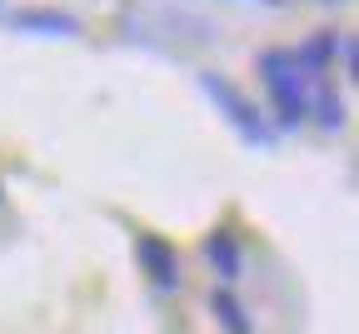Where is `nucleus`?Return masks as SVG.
Masks as SVG:
<instances>
[{"mask_svg": "<svg viewBox=\"0 0 359 334\" xmlns=\"http://www.w3.org/2000/svg\"><path fill=\"white\" fill-rule=\"evenodd\" d=\"M259 80L269 90V110H275L280 130H299L309 120V80L299 75L290 51H264L259 55Z\"/></svg>", "mask_w": 359, "mask_h": 334, "instance_id": "f257e3e1", "label": "nucleus"}, {"mask_svg": "<svg viewBox=\"0 0 359 334\" xmlns=\"http://www.w3.org/2000/svg\"><path fill=\"white\" fill-rule=\"evenodd\" d=\"M200 90H205L210 100L219 105V115L235 125V135H240V140H250L255 150H269V145H275V130H269L264 110L250 100V95H245V90H240L230 75H219V70H205V75H200Z\"/></svg>", "mask_w": 359, "mask_h": 334, "instance_id": "f03ea898", "label": "nucleus"}, {"mask_svg": "<svg viewBox=\"0 0 359 334\" xmlns=\"http://www.w3.org/2000/svg\"><path fill=\"white\" fill-rule=\"evenodd\" d=\"M135 260H140L145 279L155 284V290L175 295L180 284H185V269H180V250L170 240H160V234H135Z\"/></svg>", "mask_w": 359, "mask_h": 334, "instance_id": "7ed1b4c3", "label": "nucleus"}, {"mask_svg": "<svg viewBox=\"0 0 359 334\" xmlns=\"http://www.w3.org/2000/svg\"><path fill=\"white\" fill-rule=\"evenodd\" d=\"M205 265H210L224 284H235V279L245 274V245H240V234H235L230 225H215V229L205 234Z\"/></svg>", "mask_w": 359, "mask_h": 334, "instance_id": "20e7f679", "label": "nucleus"}, {"mask_svg": "<svg viewBox=\"0 0 359 334\" xmlns=\"http://www.w3.org/2000/svg\"><path fill=\"white\" fill-rule=\"evenodd\" d=\"M339 40H344L339 30H314V35L299 45V51H290L294 65H299V75H304V80H320V75L330 70V60L339 55Z\"/></svg>", "mask_w": 359, "mask_h": 334, "instance_id": "39448f33", "label": "nucleus"}, {"mask_svg": "<svg viewBox=\"0 0 359 334\" xmlns=\"http://www.w3.org/2000/svg\"><path fill=\"white\" fill-rule=\"evenodd\" d=\"M210 314L224 334H250V309L240 305V295L230 290V284H219V290L210 295Z\"/></svg>", "mask_w": 359, "mask_h": 334, "instance_id": "423d86ee", "label": "nucleus"}, {"mask_svg": "<svg viewBox=\"0 0 359 334\" xmlns=\"http://www.w3.org/2000/svg\"><path fill=\"white\" fill-rule=\"evenodd\" d=\"M11 20L30 35H80V20L65 11H15Z\"/></svg>", "mask_w": 359, "mask_h": 334, "instance_id": "0eeeda50", "label": "nucleus"}, {"mask_svg": "<svg viewBox=\"0 0 359 334\" xmlns=\"http://www.w3.org/2000/svg\"><path fill=\"white\" fill-rule=\"evenodd\" d=\"M309 115L320 120L325 130H339V125H344V100H339L330 85H320V90L309 95Z\"/></svg>", "mask_w": 359, "mask_h": 334, "instance_id": "6e6552de", "label": "nucleus"}, {"mask_svg": "<svg viewBox=\"0 0 359 334\" xmlns=\"http://www.w3.org/2000/svg\"><path fill=\"white\" fill-rule=\"evenodd\" d=\"M264 6H280V0H264Z\"/></svg>", "mask_w": 359, "mask_h": 334, "instance_id": "1a4fd4ad", "label": "nucleus"}]
</instances>
